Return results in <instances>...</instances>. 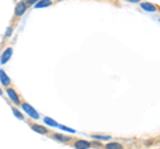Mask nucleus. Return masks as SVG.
<instances>
[{"label": "nucleus", "instance_id": "obj_10", "mask_svg": "<svg viewBox=\"0 0 160 149\" xmlns=\"http://www.w3.org/2000/svg\"><path fill=\"white\" fill-rule=\"evenodd\" d=\"M44 123H46L47 125H49V127H59V124L56 121H53L52 118H48V117L44 118Z\"/></svg>", "mask_w": 160, "mask_h": 149}, {"label": "nucleus", "instance_id": "obj_1", "mask_svg": "<svg viewBox=\"0 0 160 149\" xmlns=\"http://www.w3.org/2000/svg\"><path fill=\"white\" fill-rule=\"evenodd\" d=\"M26 11H27V3L26 2H19L16 4V7H15V15H16V16H22Z\"/></svg>", "mask_w": 160, "mask_h": 149}, {"label": "nucleus", "instance_id": "obj_17", "mask_svg": "<svg viewBox=\"0 0 160 149\" xmlns=\"http://www.w3.org/2000/svg\"><path fill=\"white\" fill-rule=\"evenodd\" d=\"M0 95H2V91H0Z\"/></svg>", "mask_w": 160, "mask_h": 149}, {"label": "nucleus", "instance_id": "obj_15", "mask_svg": "<svg viewBox=\"0 0 160 149\" xmlns=\"http://www.w3.org/2000/svg\"><path fill=\"white\" fill-rule=\"evenodd\" d=\"M38 2H39V0H27V6H29V4H35Z\"/></svg>", "mask_w": 160, "mask_h": 149}, {"label": "nucleus", "instance_id": "obj_8", "mask_svg": "<svg viewBox=\"0 0 160 149\" xmlns=\"http://www.w3.org/2000/svg\"><path fill=\"white\" fill-rule=\"evenodd\" d=\"M0 80H2L3 85H9V84H11V80H9V77L7 76L4 71H0Z\"/></svg>", "mask_w": 160, "mask_h": 149}, {"label": "nucleus", "instance_id": "obj_2", "mask_svg": "<svg viewBox=\"0 0 160 149\" xmlns=\"http://www.w3.org/2000/svg\"><path fill=\"white\" fill-rule=\"evenodd\" d=\"M23 109L27 112V115L28 116H31L32 118H39V113H38V111H35V109L29 105V104H27V103H24L23 104Z\"/></svg>", "mask_w": 160, "mask_h": 149}, {"label": "nucleus", "instance_id": "obj_13", "mask_svg": "<svg viewBox=\"0 0 160 149\" xmlns=\"http://www.w3.org/2000/svg\"><path fill=\"white\" fill-rule=\"evenodd\" d=\"M92 137H95V138H98V140H109V136H96V135H93Z\"/></svg>", "mask_w": 160, "mask_h": 149}, {"label": "nucleus", "instance_id": "obj_16", "mask_svg": "<svg viewBox=\"0 0 160 149\" xmlns=\"http://www.w3.org/2000/svg\"><path fill=\"white\" fill-rule=\"evenodd\" d=\"M126 2H129V3H139L140 0H126Z\"/></svg>", "mask_w": 160, "mask_h": 149}, {"label": "nucleus", "instance_id": "obj_14", "mask_svg": "<svg viewBox=\"0 0 160 149\" xmlns=\"http://www.w3.org/2000/svg\"><path fill=\"white\" fill-rule=\"evenodd\" d=\"M12 111H13V113H15V116H16L18 118H20V120H23V116H22V113H20L19 111H16V108H13V109H12Z\"/></svg>", "mask_w": 160, "mask_h": 149}, {"label": "nucleus", "instance_id": "obj_9", "mask_svg": "<svg viewBox=\"0 0 160 149\" xmlns=\"http://www.w3.org/2000/svg\"><path fill=\"white\" fill-rule=\"evenodd\" d=\"M51 4H52L51 0H39L38 3H35V7H36V8H43V7L51 6Z\"/></svg>", "mask_w": 160, "mask_h": 149}, {"label": "nucleus", "instance_id": "obj_11", "mask_svg": "<svg viewBox=\"0 0 160 149\" xmlns=\"http://www.w3.org/2000/svg\"><path fill=\"white\" fill-rule=\"evenodd\" d=\"M106 148H108V149H119V148H122V144H119V142H111V144H108Z\"/></svg>", "mask_w": 160, "mask_h": 149}, {"label": "nucleus", "instance_id": "obj_7", "mask_svg": "<svg viewBox=\"0 0 160 149\" xmlns=\"http://www.w3.org/2000/svg\"><path fill=\"white\" fill-rule=\"evenodd\" d=\"M142 8L144 9V11H148V12H155L156 11V6H153V4L151 3H142Z\"/></svg>", "mask_w": 160, "mask_h": 149}, {"label": "nucleus", "instance_id": "obj_4", "mask_svg": "<svg viewBox=\"0 0 160 149\" xmlns=\"http://www.w3.org/2000/svg\"><path fill=\"white\" fill-rule=\"evenodd\" d=\"M7 95H8V97L11 99V100L16 104V105H19L20 104V100H19V96H18V93L13 91V89H11V88H8L7 89Z\"/></svg>", "mask_w": 160, "mask_h": 149}, {"label": "nucleus", "instance_id": "obj_6", "mask_svg": "<svg viewBox=\"0 0 160 149\" xmlns=\"http://www.w3.org/2000/svg\"><path fill=\"white\" fill-rule=\"evenodd\" d=\"M31 128H32V131H35V132L40 133V135H46V133H48L47 128H44V127H40V125H36V124H32V125H31Z\"/></svg>", "mask_w": 160, "mask_h": 149}, {"label": "nucleus", "instance_id": "obj_12", "mask_svg": "<svg viewBox=\"0 0 160 149\" xmlns=\"http://www.w3.org/2000/svg\"><path fill=\"white\" fill-rule=\"evenodd\" d=\"M53 137H55V140H59V141H67V138H64V136H62V135H53Z\"/></svg>", "mask_w": 160, "mask_h": 149}, {"label": "nucleus", "instance_id": "obj_3", "mask_svg": "<svg viewBox=\"0 0 160 149\" xmlns=\"http://www.w3.org/2000/svg\"><path fill=\"white\" fill-rule=\"evenodd\" d=\"M11 56H12V48H7L6 51L3 52V55H2V57H0V63L2 64H6L9 59H11Z\"/></svg>", "mask_w": 160, "mask_h": 149}, {"label": "nucleus", "instance_id": "obj_5", "mask_svg": "<svg viewBox=\"0 0 160 149\" xmlns=\"http://www.w3.org/2000/svg\"><path fill=\"white\" fill-rule=\"evenodd\" d=\"M75 148H78V149H88V148H91V144H89L88 141L86 140H79L75 142Z\"/></svg>", "mask_w": 160, "mask_h": 149}]
</instances>
